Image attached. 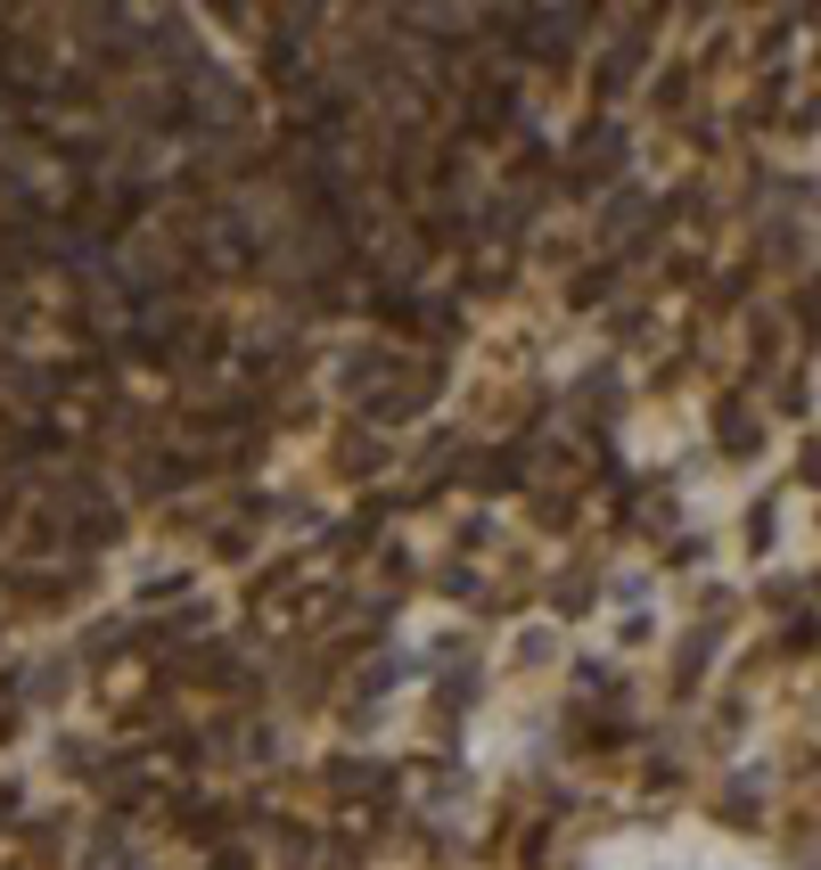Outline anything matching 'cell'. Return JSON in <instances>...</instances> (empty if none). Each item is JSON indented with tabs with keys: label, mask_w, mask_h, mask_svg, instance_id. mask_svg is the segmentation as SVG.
<instances>
[{
	"label": "cell",
	"mask_w": 821,
	"mask_h": 870,
	"mask_svg": "<svg viewBox=\"0 0 821 870\" xmlns=\"http://www.w3.org/2000/svg\"><path fill=\"white\" fill-rule=\"evenodd\" d=\"M591 870H764V862L707 829H633V838H608Z\"/></svg>",
	"instance_id": "obj_1"
}]
</instances>
